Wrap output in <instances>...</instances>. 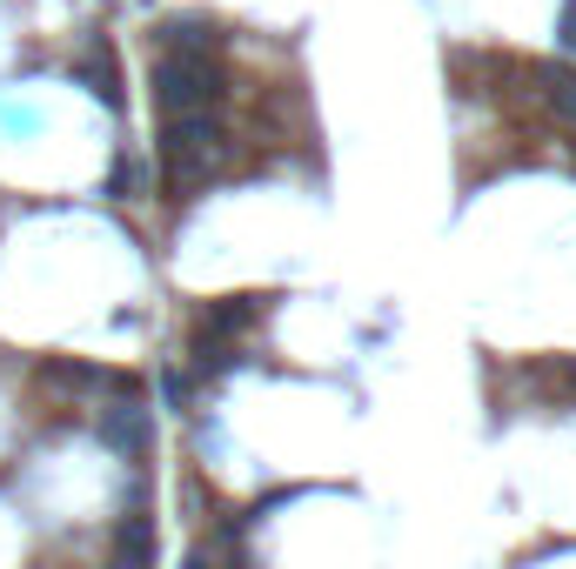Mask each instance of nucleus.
Segmentation results:
<instances>
[{
    "mask_svg": "<svg viewBox=\"0 0 576 569\" xmlns=\"http://www.w3.org/2000/svg\"><path fill=\"white\" fill-rule=\"evenodd\" d=\"M154 101L161 114H195L221 101V61L215 54H161L154 61Z\"/></svg>",
    "mask_w": 576,
    "mask_h": 569,
    "instance_id": "nucleus-1",
    "label": "nucleus"
},
{
    "mask_svg": "<svg viewBox=\"0 0 576 569\" xmlns=\"http://www.w3.org/2000/svg\"><path fill=\"white\" fill-rule=\"evenodd\" d=\"M161 154H169L175 175H208L221 161V121L215 108H195V114H169V134H161Z\"/></svg>",
    "mask_w": 576,
    "mask_h": 569,
    "instance_id": "nucleus-2",
    "label": "nucleus"
},
{
    "mask_svg": "<svg viewBox=\"0 0 576 569\" xmlns=\"http://www.w3.org/2000/svg\"><path fill=\"white\" fill-rule=\"evenodd\" d=\"M161 47L169 54H215V34H208V21H169L161 28Z\"/></svg>",
    "mask_w": 576,
    "mask_h": 569,
    "instance_id": "nucleus-3",
    "label": "nucleus"
},
{
    "mask_svg": "<svg viewBox=\"0 0 576 569\" xmlns=\"http://www.w3.org/2000/svg\"><path fill=\"white\" fill-rule=\"evenodd\" d=\"M74 74H80V80H88V88H95V95H101L108 108H121V88H115V74H108V54H101V47H95L88 61H80Z\"/></svg>",
    "mask_w": 576,
    "mask_h": 569,
    "instance_id": "nucleus-4",
    "label": "nucleus"
},
{
    "mask_svg": "<svg viewBox=\"0 0 576 569\" xmlns=\"http://www.w3.org/2000/svg\"><path fill=\"white\" fill-rule=\"evenodd\" d=\"M108 442H115V449H148V423H141L134 409H115V416H108Z\"/></svg>",
    "mask_w": 576,
    "mask_h": 569,
    "instance_id": "nucleus-5",
    "label": "nucleus"
},
{
    "mask_svg": "<svg viewBox=\"0 0 576 569\" xmlns=\"http://www.w3.org/2000/svg\"><path fill=\"white\" fill-rule=\"evenodd\" d=\"M121 562L128 569H148V523L141 516H128V529H121Z\"/></svg>",
    "mask_w": 576,
    "mask_h": 569,
    "instance_id": "nucleus-6",
    "label": "nucleus"
},
{
    "mask_svg": "<svg viewBox=\"0 0 576 569\" xmlns=\"http://www.w3.org/2000/svg\"><path fill=\"white\" fill-rule=\"evenodd\" d=\"M108 195H115V201H128V195H141V168H134V161H128V154H115V175H108Z\"/></svg>",
    "mask_w": 576,
    "mask_h": 569,
    "instance_id": "nucleus-7",
    "label": "nucleus"
},
{
    "mask_svg": "<svg viewBox=\"0 0 576 569\" xmlns=\"http://www.w3.org/2000/svg\"><path fill=\"white\" fill-rule=\"evenodd\" d=\"M241 321H256V302H221L208 315V329H241Z\"/></svg>",
    "mask_w": 576,
    "mask_h": 569,
    "instance_id": "nucleus-8",
    "label": "nucleus"
},
{
    "mask_svg": "<svg viewBox=\"0 0 576 569\" xmlns=\"http://www.w3.org/2000/svg\"><path fill=\"white\" fill-rule=\"evenodd\" d=\"M550 101H556V114L576 121V74H556V80H550Z\"/></svg>",
    "mask_w": 576,
    "mask_h": 569,
    "instance_id": "nucleus-9",
    "label": "nucleus"
},
{
    "mask_svg": "<svg viewBox=\"0 0 576 569\" xmlns=\"http://www.w3.org/2000/svg\"><path fill=\"white\" fill-rule=\"evenodd\" d=\"M556 41H563V47L576 54V0H569V8H563V34H556Z\"/></svg>",
    "mask_w": 576,
    "mask_h": 569,
    "instance_id": "nucleus-10",
    "label": "nucleus"
}]
</instances>
